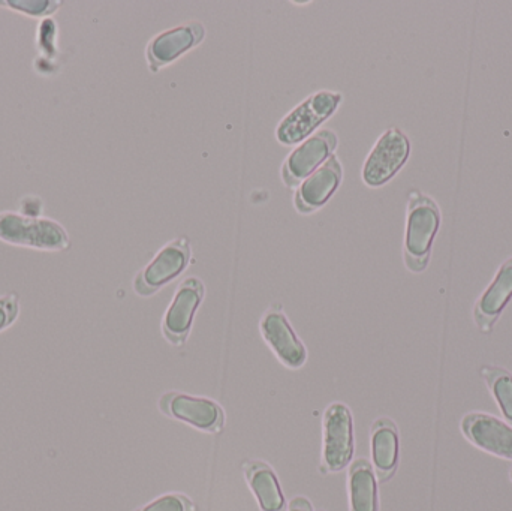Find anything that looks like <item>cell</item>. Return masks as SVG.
<instances>
[{
	"mask_svg": "<svg viewBox=\"0 0 512 511\" xmlns=\"http://www.w3.org/2000/svg\"><path fill=\"white\" fill-rule=\"evenodd\" d=\"M409 138L400 129L390 128L376 141L363 167V180L370 188L390 182L408 161Z\"/></svg>",
	"mask_w": 512,
	"mask_h": 511,
	"instance_id": "obj_4",
	"label": "cell"
},
{
	"mask_svg": "<svg viewBox=\"0 0 512 511\" xmlns=\"http://www.w3.org/2000/svg\"><path fill=\"white\" fill-rule=\"evenodd\" d=\"M42 209H44V204H42L41 198L27 197L21 200L20 212L23 215L39 218V216H42Z\"/></svg>",
	"mask_w": 512,
	"mask_h": 511,
	"instance_id": "obj_23",
	"label": "cell"
},
{
	"mask_svg": "<svg viewBox=\"0 0 512 511\" xmlns=\"http://www.w3.org/2000/svg\"><path fill=\"white\" fill-rule=\"evenodd\" d=\"M261 333L276 356L288 368L297 369L306 362V348L289 326L279 305H274L270 311L265 312L261 320Z\"/></svg>",
	"mask_w": 512,
	"mask_h": 511,
	"instance_id": "obj_11",
	"label": "cell"
},
{
	"mask_svg": "<svg viewBox=\"0 0 512 511\" xmlns=\"http://www.w3.org/2000/svg\"><path fill=\"white\" fill-rule=\"evenodd\" d=\"M512 297V258L499 269L495 281L475 306V323L483 332H492L499 315Z\"/></svg>",
	"mask_w": 512,
	"mask_h": 511,
	"instance_id": "obj_14",
	"label": "cell"
},
{
	"mask_svg": "<svg viewBox=\"0 0 512 511\" xmlns=\"http://www.w3.org/2000/svg\"><path fill=\"white\" fill-rule=\"evenodd\" d=\"M439 224L441 212L436 201L418 189H412L408 195L405 237V263L411 272H423L429 264Z\"/></svg>",
	"mask_w": 512,
	"mask_h": 511,
	"instance_id": "obj_1",
	"label": "cell"
},
{
	"mask_svg": "<svg viewBox=\"0 0 512 511\" xmlns=\"http://www.w3.org/2000/svg\"><path fill=\"white\" fill-rule=\"evenodd\" d=\"M354 453V426L348 408L333 404L324 416V467L340 471L351 461Z\"/></svg>",
	"mask_w": 512,
	"mask_h": 511,
	"instance_id": "obj_8",
	"label": "cell"
},
{
	"mask_svg": "<svg viewBox=\"0 0 512 511\" xmlns=\"http://www.w3.org/2000/svg\"><path fill=\"white\" fill-rule=\"evenodd\" d=\"M339 138L331 129H321L304 140L282 167V180L288 188H297L310 174L315 173L331 155H334Z\"/></svg>",
	"mask_w": 512,
	"mask_h": 511,
	"instance_id": "obj_5",
	"label": "cell"
},
{
	"mask_svg": "<svg viewBox=\"0 0 512 511\" xmlns=\"http://www.w3.org/2000/svg\"><path fill=\"white\" fill-rule=\"evenodd\" d=\"M203 281L198 278H188L177 288L173 303L165 314L164 330L165 338L174 345L185 344L191 333L192 321H194L195 312L204 299Z\"/></svg>",
	"mask_w": 512,
	"mask_h": 511,
	"instance_id": "obj_9",
	"label": "cell"
},
{
	"mask_svg": "<svg viewBox=\"0 0 512 511\" xmlns=\"http://www.w3.org/2000/svg\"><path fill=\"white\" fill-rule=\"evenodd\" d=\"M289 511H312L309 501L306 498H295L289 507Z\"/></svg>",
	"mask_w": 512,
	"mask_h": 511,
	"instance_id": "obj_24",
	"label": "cell"
},
{
	"mask_svg": "<svg viewBox=\"0 0 512 511\" xmlns=\"http://www.w3.org/2000/svg\"><path fill=\"white\" fill-rule=\"evenodd\" d=\"M206 38V27L201 21H191L165 30L150 39L146 48L147 63L152 72L173 63L182 54L198 47Z\"/></svg>",
	"mask_w": 512,
	"mask_h": 511,
	"instance_id": "obj_7",
	"label": "cell"
},
{
	"mask_svg": "<svg viewBox=\"0 0 512 511\" xmlns=\"http://www.w3.org/2000/svg\"><path fill=\"white\" fill-rule=\"evenodd\" d=\"M0 240L20 248L63 252L71 246L68 231L51 218H33L21 212H0Z\"/></svg>",
	"mask_w": 512,
	"mask_h": 511,
	"instance_id": "obj_2",
	"label": "cell"
},
{
	"mask_svg": "<svg viewBox=\"0 0 512 511\" xmlns=\"http://www.w3.org/2000/svg\"><path fill=\"white\" fill-rule=\"evenodd\" d=\"M191 254V243L186 237H179L168 243L153 258L152 263L138 273L134 282L135 293L143 297L155 294L189 266Z\"/></svg>",
	"mask_w": 512,
	"mask_h": 511,
	"instance_id": "obj_6",
	"label": "cell"
},
{
	"mask_svg": "<svg viewBox=\"0 0 512 511\" xmlns=\"http://www.w3.org/2000/svg\"><path fill=\"white\" fill-rule=\"evenodd\" d=\"M192 506L186 498L179 495H168L155 501L150 506L144 507L141 511H191Z\"/></svg>",
	"mask_w": 512,
	"mask_h": 511,
	"instance_id": "obj_22",
	"label": "cell"
},
{
	"mask_svg": "<svg viewBox=\"0 0 512 511\" xmlns=\"http://www.w3.org/2000/svg\"><path fill=\"white\" fill-rule=\"evenodd\" d=\"M343 180V167L337 155H331L315 173L310 174L294 195L298 213L309 215L321 209L337 191Z\"/></svg>",
	"mask_w": 512,
	"mask_h": 511,
	"instance_id": "obj_10",
	"label": "cell"
},
{
	"mask_svg": "<svg viewBox=\"0 0 512 511\" xmlns=\"http://www.w3.org/2000/svg\"><path fill=\"white\" fill-rule=\"evenodd\" d=\"M343 96L331 90H319L289 111L277 125L276 138L283 146H294L307 140L325 120L333 116Z\"/></svg>",
	"mask_w": 512,
	"mask_h": 511,
	"instance_id": "obj_3",
	"label": "cell"
},
{
	"mask_svg": "<svg viewBox=\"0 0 512 511\" xmlns=\"http://www.w3.org/2000/svg\"><path fill=\"white\" fill-rule=\"evenodd\" d=\"M245 471L261 510L285 511L282 491L271 468L261 462H249L245 465Z\"/></svg>",
	"mask_w": 512,
	"mask_h": 511,
	"instance_id": "obj_16",
	"label": "cell"
},
{
	"mask_svg": "<svg viewBox=\"0 0 512 511\" xmlns=\"http://www.w3.org/2000/svg\"><path fill=\"white\" fill-rule=\"evenodd\" d=\"M352 511H378L376 480L369 462L360 459L349 473Z\"/></svg>",
	"mask_w": 512,
	"mask_h": 511,
	"instance_id": "obj_17",
	"label": "cell"
},
{
	"mask_svg": "<svg viewBox=\"0 0 512 511\" xmlns=\"http://www.w3.org/2000/svg\"><path fill=\"white\" fill-rule=\"evenodd\" d=\"M36 44L41 51V60L50 62L57 56V24L53 18H44L39 23Z\"/></svg>",
	"mask_w": 512,
	"mask_h": 511,
	"instance_id": "obj_20",
	"label": "cell"
},
{
	"mask_svg": "<svg viewBox=\"0 0 512 511\" xmlns=\"http://www.w3.org/2000/svg\"><path fill=\"white\" fill-rule=\"evenodd\" d=\"M372 453L379 477L388 479L396 468L399 453L396 428L390 420H378L373 426Z\"/></svg>",
	"mask_w": 512,
	"mask_h": 511,
	"instance_id": "obj_15",
	"label": "cell"
},
{
	"mask_svg": "<svg viewBox=\"0 0 512 511\" xmlns=\"http://www.w3.org/2000/svg\"><path fill=\"white\" fill-rule=\"evenodd\" d=\"M20 314V302L17 294H5L0 297V332L15 323Z\"/></svg>",
	"mask_w": 512,
	"mask_h": 511,
	"instance_id": "obj_21",
	"label": "cell"
},
{
	"mask_svg": "<svg viewBox=\"0 0 512 511\" xmlns=\"http://www.w3.org/2000/svg\"><path fill=\"white\" fill-rule=\"evenodd\" d=\"M62 2L59 0H0V6H6L12 11L20 12L33 18H50L59 11Z\"/></svg>",
	"mask_w": 512,
	"mask_h": 511,
	"instance_id": "obj_19",
	"label": "cell"
},
{
	"mask_svg": "<svg viewBox=\"0 0 512 511\" xmlns=\"http://www.w3.org/2000/svg\"><path fill=\"white\" fill-rule=\"evenodd\" d=\"M466 437L486 452L512 459V429L495 417L469 414L462 423Z\"/></svg>",
	"mask_w": 512,
	"mask_h": 511,
	"instance_id": "obj_13",
	"label": "cell"
},
{
	"mask_svg": "<svg viewBox=\"0 0 512 511\" xmlns=\"http://www.w3.org/2000/svg\"><path fill=\"white\" fill-rule=\"evenodd\" d=\"M483 377L489 383L493 395L498 399L499 407L504 411L505 417L512 423V377L504 369L483 368Z\"/></svg>",
	"mask_w": 512,
	"mask_h": 511,
	"instance_id": "obj_18",
	"label": "cell"
},
{
	"mask_svg": "<svg viewBox=\"0 0 512 511\" xmlns=\"http://www.w3.org/2000/svg\"><path fill=\"white\" fill-rule=\"evenodd\" d=\"M161 408L168 416L183 420L203 431L216 432L224 426V413L221 408L207 399L170 393L162 399Z\"/></svg>",
	"mask_w": 512,
	"mask_h": 511,
	"instance_id": "obj_12",
	"label": "cell"
}]
</instances>
